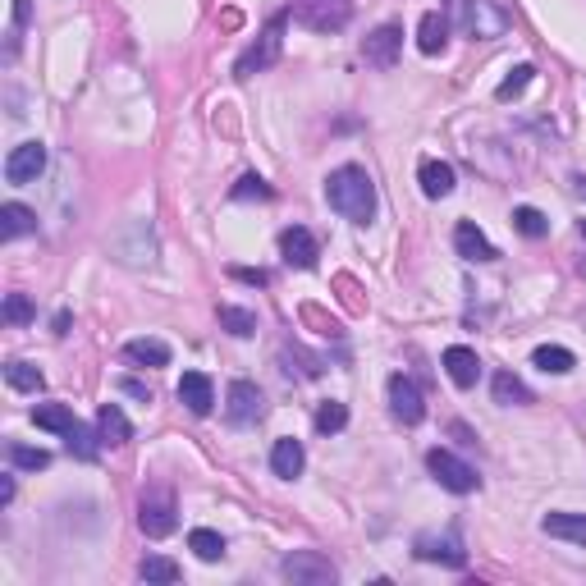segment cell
Masks as SVG:
<instances>
[{
	"label": "cell",
	"instance_id": "6da1fadb",
	"mask_svg": "<svg viewBox=\"0 0 586 586\" xmlns=\"http://www.w3.org/2000/svg\"><path fill=\"white\" fill-rule=\"evenodd\" d=\"M326 202H330V211H339L344 220L367 225V220L376 216V184H371V174L362 170V165H339L326 179Z\"/></svg>",
	"mask_w": 586,
	"mask_h": 586
},
{
	"label": "cell",
	"instance_id": "7a4b0ae2",
	"mask_svg": "<svg viewBox=\"0 0 586 586\" xmlns=\"http://www.w3.org/2000/svg\"><path fill=\"white\" fill-rule=\"evenodd\" d=\"M458 28H463L472 42H495V37L509 33V14H504L500 0H454Z\"/></svg>",
	"mask_w": 586,
	"mask_h": 586
},
{
	"label": "cell",
	"instance_id": "3957f363",
	"mask_svg": "<svg viewBox=\"0 0 586 586\" xmlns=\"http://www.w3.org/2000/svg\"><path fill=\"white\" fill-rule=\"evenodd\" d=\"M284 28H289V14H275V19L261 28L257 42H252L248 51L239 55L234 78H252V74H261V69H271L275 60H280V51H284Z\"/></svg>",
	"mask_w": 586,
	"mask_h": 586
},
{
	"label": "cell",
	"instance_id": "277c9868",
	"mask_svg": "<svg viewBox=\"0 0 586 586\" xmlns=\"http://www.w3.org/2000/svg\"><path fill=\"white\" fill-rule=\"evenodd\" d=\"M280 577H289L293 586H330L339 582V568L321 550H293L280 559Z\"/></svg>",
	"mask_w": 586,
	"mask_h": 586
},
{
	"label": "cell",
	"instance_id": "5b68a950",
	"mask_svg": "<svg viewBox=\"0 0 586 586\" xmlns=\"http://www.w3.org/2000/svg\"><path fill=\"white\" fill-rule=\"evenodd\" d=\"M426 472H431V477L440 481L449 495H472V490L481 486L477 467L463 463V458L449 454V449H431V454H426Z\"/></svg>",
	"mask_w": 586,
	"mask_h": 586
},
{
	"label": "cell",
	"instance_id": "8992f818",
	"mask_svg": "<svg viewBox=\"0 0 586 586\" xmlns=\"http://www.w3.org/2000/svg\"><path fill=\"white\" fill-rule=\"evenodd\" d=\"M293 19L303 28H312V33H339L353 19V0H298Z\"/></svg>",
	"mask_w": 586,
	"mask_h": 586
},
{
	"label": "cell",
	"instance_id": "52a82bcc",
	"mask_svg": "<svg viewBox=\"0 0 586 586\" xmlns=\"http://www.w3.org/2000/svg\"><path fill=\"white\" fill-rule=\"evenodd\" d=\"M138 527H142V536H152V541H161V536L174 532V495L170 490H161V486L142 490Z\"/></svg>",
	"mask_w": 586,
	"mask_h": 586
},
{
	"label": "cell",
	"instance_id": "ba28073f",
	"mask_svg": "<svg viewBox=\"0 0 586 586\" xmlns=\"http://www.w3.org/2000/svg\"><path fill=\"white\" fill-rule=\"evenodd\" d=\"M225 417L234 426H257L266 417V394L252 385V380H234L225 394Z\"/></svg>",
	"mask_w": 586,
	"mask_h": 586
},
{
	"label": "cell",
	"instance_id": "9c48e42d",
	"mask_svg": "<svg viewBox=\"0 0 586 586\" xmlns=\"http://www.w3.org/2000/svg\"><path fill=\"white\" fill-rule=\"evenodd\" d=\"M390 413L399 417L403 426H417L426 417V403H422V390H417L413 376H390Z\"/></svg>",
	"mask_w": 586,
	"mask_h": 586
},
{
	"label": "cell",
	"instance_id": "30bf717a",
	"mask_svg": "<svg viewBox=\"0 0 586 586\" xmlns=\"http://www.w3.org/2000/svg\"><path fill=\"white\" fill-rule=\"evenodd\" d=\"M399 46H403V28H399V23H380L376 33L362 42V60H367L371 69H394Z\"/></svg>",
	"mask_w": 586,
	"mask_h": 586
},
{
	"label": "cell",
	"instance_id": "8fae6325",
	"mask_svg": "<svg viewBox=\"0 0 586 586\" xmlns=\"http://www.w3.org/2000/svg\"><path fill=\"white\" fill-rule=\"evenodd\" d=\"M417 559H431V564H449V568H463L467 564V550L458 541V532H422L417 536Z\"/></svg>",
	"mask_w": 586,
	"mask_h": 586
},
{
	"label": "cell",
	"instance_id": "7c38bea8",
	"mask_svg": "<svg viewBox=\"0 0 586 586\" xmlns=\"http://www.w3.org/2000/svg\"><path fill=\"white\" fill-rule=\"evenodd\" d=\"M42 170H46V147L42 142H19V147L5 156V179H10V184H33Z\"/></svg>",
	"mask_w": 586,
	"mask_h": 586
},
{
	"label": "cell",
	"instance_id": "4fadbf2b",
	"mask_svg": "<svg viewBox=\"0 0 586 586\" xmlns=\"http://www.w3.org/2000/svg\"><path fill=\"white\" fill-rule=\"evenodd\" d=\"M280 252H284V261H289V266H298V271H312L316 257H321V243H316L312 229L289 225L280 234Z\"/></svg>",
	"mask_w": 586,
	"mask_h": 586
},
{
	"label": "cell",
	"instance_id": "5bb4252c",
	"mask_svg": "<svg viewBox=\"0 0 586 586\" xmlns=\"http://www.w3.org/2000/svg\"><path fill=\"white\" fill-rule=\"evenodd\" d=\"M179 403H184L193 417H207L216 408V385H211L207 371H184L179 380Z\"/></svg>",
	"mask_w": 586,
	"mask_h": 586
},
{
	"label": "cell",
	"instance_id": "9a60e30c",
	"mask_svg": "<svg viewBox=\"0 0 586 586\" xmlns=\"http://www.w3.org/2000/svg\"><path fill=\"white\" fill-rule=\"evenodd\" d=\"M454 252L463 261H495V257H500V252H495V243H490L486 234L472 225V220H458V225H454Z\"/></svg>",
	"mask_w": 586,
	"mask_h": 586
},
{
	"label": "cell",
	"instance_id": "2e32d148",
	"mask_svg": "<svg viewBox=\"0 0 586 586\" xmlns=\"http://www.w3.org/2000/svg\"><path fill=\"white\" fill-rule=\"evenodd\" d=\"M445 371H449V380H454L458 390H472L477 385V376H481V358L472 353L467 344H454V348H445Z\"/></svg>",
	"mask_w": 586,
	"mask_h": 586
},
{
	"label": "cell",
	"instance_id": "e0dca14e",
	"mask_svg": "<svg viewBox=\"0 0 586 586\" xmlns=\"http://www.w3.org/2000/svg\"><path fill=\"white\" fill-rule=\"evenodd\" d=\"M97 435H101V445H110V449H120V445H129L133 440V426H129V417H124L120 403H101Z\"/></svg>",
	"mask_w": 586,
	"mask_h": 586
},
{
	"label": "cell",
	"instance_id": "ac0fdd59",
	"mask_svg": "<svg viewBox=\"0 0 586 586\" xmlns=\"http://www.w3.org/2000/svg\"><path fill=\"white\" fill-rule=\"evenodd\" d=\"M303 467H307V454H303V445H298L293 435L275 440V445H271V472H275V477L293 481V477H303Z\"/></svg>",
	"mask_w": 586,
	"mask_h": 586
},
{
	"label": "cell",
	"instance_id": "d6986e66",
	"mask_svg": "<svg viewBox=\"0 0 586 586\" xmlns=\"http://www.w3.org/2000/svg\"><path fill=\"white\" fill-rule=\"evenodd\" d=\"M541 532L554 536V541L586 545V513H545V518H541Z\"/></svg>",
	"mask_w": 586,
	"mask_h": 586
},
{
	"label": "cell",
	"instance_id": "ffe728a7",
	"mask_svg": "<svg viewBox=\"0 0 586 586\" xmlns=\"http://www.w3.org/2000/svg\"><path fill=\"white\" fill-rule=\"evenodd\" d=\"M449 46V19L440 10L422 14V23H417V51L422 55H440Z\"/></svg>",
	"mask_w": 586,
	"mask_h": 586
},
{
	"label": "cell",
	"instance_id": "44dd1931",
	"mask_svg": "<svg viewBox=\"0 0 586 586\" xmlns=\"http://www.w3.org/2000/svg\"><path fill=\"white\" fill-rule=\"evenodd\" d=\"M417 179H422V193L435 197V202L454 193V165L449 161H422L417 165Z\"/></svg>",
	"mask_w": 586,
	"mask_h": 586
},
{
	"label": "cell",
	"instance_id": "7402d4cb",
	"mask_svg": "<svg viewBox=\"0 0 586 586\" xmlns=\"http://www.w3.org/2000/svg\"><path fill=\"white\" fill-rule=\"evenodd\" d=\"M124 358L133 367H170V344H161V339H129Z\"/></svg>",
	"mask_w": 586,
	"mask_h": 586
},
{
	"label": "cell",
	"instance_id": "603a6c76",
	"mask_svg": "<svg viewBox=\"0 0 586 586\" xmlns=\"http://www.w3.org/2000/svg\"><path fill=\"white\" fill-rule=\"evenodd\" d=\"M33 422L42 426V431L69 435L78 426V417H74V408H69V403H37V408H33Z\"/></svg>",
	"mask_w": 586,
	"mask_h": 586
},
{
	"label": "cell",
	"instance_id": "cb8c5ba5",
	"mask_svg": "<svg viewBox=\"0 0 586 586\" xmlns=\"http://www.w3.org/2000/svg\"><path fill=\"white\" fill-rule=\"evenodd\" d=\"M37 229V216L23 202H5L0 207V239H23V234H33Z\"/></svg>",
	"mask_w": 586,
	"mask_h": 586
},
{
	"label": "cell",
	"instance_id": "d4e9b609",
	"mask_svg": "<svg viewBox=\"0 0 586 586\" xmlns=\"http://www.w3.org/2000/svg\"><path fill=\"white\" fill-rule=\"evenodd\" d=\"M490 390H495V403H504V408H527L532 403V390L513 371H500V376L490 380Z\"/></svg>",
	"mask_w": 586,
	"mask_h": 586
},
{
	"label": "cell",
	"instance_id": "484cf974",
	"mask_svg": "<svg viewBox=\"0 0 586 586\" xmlns=\"http://www.w3.org/2000/svg\"><path fill=\"white\" fill-rule=\"evenodd\" d=\"M532 362L545 371V376H568V371L577 367V358L568 353V348H559V344H541V348L532 353Z\"/></svg>",
	"mask_w": 586,
	"mask_h": 586
},
{
	"label": "cell",
	"instance_id": "4316f807",
	"mask_svg": "<svg viewBox=\"0 0 586 586\" xmlns=\"http://www.w3.org/2000/svg\"><path fill=\"white\" fill-rule=\"evenodd\" d=\"M220 326L229 330V335H239V339H248V335H257V312H248V307H234V303H220Z\"/></svg>",
	"mask_w": 586,
	"mask_h": 586
},
{
	"label": "cell",
	"instance_id": "83f0119b",
	"mask_svg": "<svg viewBox=\"0 0 586 586\" xmlns=\"http://www.w3.org/2000/svg\"><path fill=\"white\" fill-rule=\"evenodd\" d=\"M188 550L197 554V559H207V564H216L220 554H225V536L211 532V527H193L188 532Z\"/></svg>",
	"mask_w": 586,
	"mask_h": 586
},
{
	"label": "cell",
	"instance_id": "f1b7e54d",
	"mask_svg": "<svg viewBox=\"0 0 586 586\" xmlns=\"http://www.w3.org/2000/svg\"><path fill=\"white\" fill-rule=\"evenodd\" d=\"M513 229H518L522 239H545V234H550V220L536 207H513Z\"/></svg>",
	"mask_w": 586,
	"mask_h": 586
},
{
	"label": "cell",
	"instance_id": "f546056e",
	"mask_svg": "<svg viewBox=\"0 0 586 586\" xmlns=\"http://www.w3.org/2000/svg\"><path fill=\"white\" fill-rule=\"evenodd\" d=\"M5 380H10L14 390H23V394H37L46 385V376L33 367V362H10V367H5Z\"/></svg>",
	"mask_w": 586,
	"mask_h": 586
},
{
	"label": "cell",
	"instance_id": "4dcf8cb0",
	"mask_svg": "<svg viewBox=\"0 0 586 586\" xmlns=\"http://www.w3.org/2000/svg\"><path fill=\"white\" fill-rule=\"evenodd\" d=\"M10 467H19V472H42V467H51V454L14 440V445H10Z\"/></svg>",
	"mask_w": 586,
	"mask_h": 586
},
{
	"label": "cell",
	"instance_id": "1f68e13d",
	"mask_svg": "<svg viewBox=\"0 0 586 586\" xmlns=\"http://www.w3.org/2000/svg\"><path fill=\"white\" fill-rule=\"evenodd\" d=\"M344 426H348V408L339 399H326L316 408V431L321 435H335V431H344Z\"/></svg>",
	"mask_w": 586,
	"mask_h": 586
},
{
	"label": "cell",
	"instance_id": "d6a6232c",
	"mask_svg": "<svg viewBox=\"0 0 586 586\" xmlns=\"http://www.w3.org/2000/svg\"><path fill=\"white\" fill-rule=\"evenodd\" d=\"M138 573L147 577V582H179V564H174V559H165V554H147Z\"/></svg>",
	"mask_w": 586,
	"mask_h": 586
},
{
	"label": "cell",
	"instance_id": "836d02e7",
	"mask_svg": "<svg viewBox=\"0 0 586 586\" xmlns=\"http://www.w3.org/2000/svg\"><path fill=\"white\" fill-rule=\"evenodd\" d=\"M97 440H101V435H92V431H87V426H83V422H78V426H74V431H69V435H65V445H69V454H74V458H83V463H92V458H97Z\"/></svg>",
	"mask_w": 586,
	"mask_h": 586
},
{
	"label": "cell",
	"instance_id": "e575fe53",
	"mask_svg": "<svg viewBox=\"0 0 586 586\" xmlns=\"http://www.w3.org/2000/svg\"><path fill=\"white\" fill-rule=\"evenodd\" d=\"M532 74H536L532 65H518V69H509V78H504V83L495 87V97H500V101H513V97H522V92H527V83H532Z\"/></svg>",
	"mask_w": 586,
	"mask_h": 586
},
{
	"label": "cell",
	"instance_id": "d590c367",
	"mask_svg": "<svg viewBox=\"0 0 586 586\" xmlns=\"http://www.w3.org/2000/svg\"><path fill=\"white\" fill-rule=\"evenodd\" d=\"M33 298H28V293H5V321H10V326H28V321H33Z\"/></svg>",
	"mask_w": 586,
	"mask_h": 586
},
{
	"label": "cell",
	"instance_id": "8d00e7d4",
	"mask_svg": "<svg viewBox=\"0 0 586 586\" xmlns=\"http://www.w3.org/2000/svg\"><path fill=\"white\" fill-rule=\"evenodd\" d=\"M248 197H261V202H266V197H275V188L266 184L261 174H243L239 184H234V202H248Z\"/></svg>",
	"mask_w": 586,
	"mask_h": 586
},
{
	"label": "cell",
	"instance_id": "74e56055",
	"mask_svg": "<svg viewBox=\"0 0 586 586\" xmlns=\"http://www.w3.org/2000/svg\"><path fill=\"white\" fill-rule=\"evenodd\" d=\"M23 28H28V0H14V19H10V42H5V55L14 60V51H19V37Z\"/></svg>",
	"mask_w": 586,
	"mask_h": 586
},
{
	"label": "cell",
	"instance_id": "f35d334b",
	"mask_svg": "<svg viewBox=\"0 0 586 586\" xmlns=\"http://www.w3.org/2000/svg\"><path fill=\"white\" fill-rule=\"evenodd\" d=\"M124 394H133V399H142V403H152V390H147L142 380H124Z\"/></svg>",
	"mask_w": 586,
	"mask_h": 586
},
{
	"label": "cell",
	"instance_id": "ab89813d",
	"mask_svg": "<svg viewBox=\"0 0 586 586\" xmlns=\"http://www.w3.org/2000/svg\"><path fill=\"white\" fill-rule=\"evenodd\" d=\"M243 284H266V271H234Z\"/></svg>",
	"mask_w": 586,
	"mask_h": 586
},
{
	"label": "cell",
	"instance_id": "60d3db41",
	"mask_svg": "<svg viewBox=\"0 0 586 586\" xmlns=\"http://www.w3.org/2000/svg\"><path fill=\"white\" fill-rule=\"evenodd\" d=\"M14 500V477H5L0 481V504H10Z\"/></svg>",
	"mask_w": 586,
	"mask_h": 586
},
{
	"label": "cell",
	"instance_id": "b9f144b4",
	"mask_svg": "<svg viewBox=\"0 0 586 586\" xmlns=\"http://www.w3.org/2000/svg\"><path fill=\"white\" fill-rule=\"evenodd\" d=\"M577 234H582V239H586V220H582V225H577Z\"/></svg>",
	"mask_w": 586,
	"mask_h": 586
},
{
	"label": "cell",
	"instance_id": "7bdbcfd3",
	"mask_svg": "<svg viewBox=\"0 0 586 586\" xmlns=\"http://www.w3.org/2000/svg\"><path fill=\"white\" fill-rule=\"evenodd\" d=\"M577 271H582V275H586V257H582V266H577Z\"/></svg>",
	"mask_w": 586,
	"mask_h": 586
}]
</instances>
